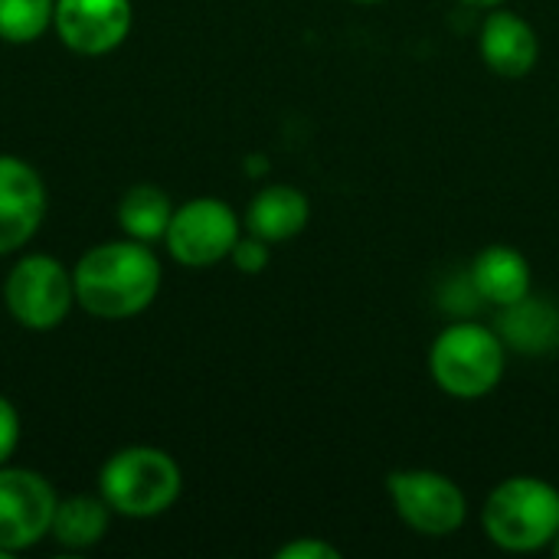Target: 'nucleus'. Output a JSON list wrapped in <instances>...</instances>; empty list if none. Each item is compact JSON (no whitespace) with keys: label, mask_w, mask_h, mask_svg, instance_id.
Returning <instances> with one entry per match:
<instances>
[{"label":"nucleus","mask_w":559,"mask_h":559,"mask_svg":"<svg viewBox=\"0 0 559 559\" xmlns=\"http://www.w3.org/2000/svg\"><path fill=\"white\" fill-rule=\"evenodd\" d=\"M468 278H472L478 298L495 308H508V305L527 298L534 288V272H531L527 255L504 242L481 249L468 269Z\"/></svg>","instance_id":"f8f14e48"},{"label":"nucleus","mask_w":559,"mask_h":559,"mask_svg":"<svg viewBox=\"0 0 559 559\" xmlns=\"http://www.w3.org/2000/svg\"><path fill=\"white\" fill-rule=\"evenodd\" d=\"M350 3H380V0H350Z\"/></svg>","instance_id":"4be33fe9"},{"label":"nucleus","mask_w":559,"mask_h":559,"mask_svg":"<svg viewBox=\"0 0 559 559\" xmlns=\"http://www.w3.org/2000/svg\"><path fill=\"white\" fill-rule=\"evenodd\" d=\"M229 259H233V265H236L242 275H259V272H265L272 252H269V242H265V239L246 233V236H239V242L233 246Z\"/></svg>","instance_id":"a211bd4d"},{"label":"nucleus","mask_w":559,"mask_h":559,"mask_svg":"<svg viewBox=\"0 0 559 559\" xmlns=\"http://www.w3.org/2000/svg\"><path fill=\"white\" fill-rule=\"evenodd\" d=\"M180 465L154 445H131L115 452L98 472V491L115 514L157 518L180 498Z\"/></svg>","instance_id":"20e7f679"},{"label":"nucleus","mask_w":559,"mask_h":559,"mask_svg":"<svg viewBox=\"0 0 559 559\" xmlns=\"http://www.w3.org/2000/svg\"><path fill=\"white\" fill-rule=\"evenodd\" d=\"M174 206L167 200V193L154 183H138L131 190H124L121 203H118V226L128 233V239L138 242H154L167 236Z\"/></svg>","instance_id":"dca6fc26"},{"label":"nucleus","mask_w":559,"mask_h":559,"mask_svg":"<svg viewBox=\"0 0 559 559\" xmlns=\"http://www.w3.org/2000/svg\"><path fill=\"white\" fill-rule=\"evenodd\" d=\"M3 301L16 324L29 331H52L75 305L72 272L52 255H23L3 282Z\"/></svg>","instance_id":"39448f33"},{"label":"nucleus","mask_w":559,"mask_h":559,"mask_svg":"<svg viewBox=\"0 0 559 559\" xmlns=\"http://www.w3.org/2000/svg\"><path fill=\"white\" fill-rule=\"evenodd\" d=\"M498 334L508 350L544 357L559 347V308L547 298H521L508 308H501Z\"/></svg>","instance_id":"ddd939ff"},{"label":"nucleus","mask_w":559,"mask_h":559,"mask_svg":"<svg viewBox=\"0 0 559 559\" xmlns=\"http://www.w3.org/2000/svg\"><path fill=\"white\" fill-rule=\"evenodd\" d=\"M56 504L59 498L39 472L0 465V559L39 544L52 527Z\"/></svg>","instance_id":"6e6552de"},{"label":"nucleus","mask_w":559,"mask_h":559,"mask_svg":"<svg viewBox=\"0 0 559 559\" xmlns=\"http://www.w3.org/2000/svg\"><path fill=\"white\" fill-rule=\"evenodd\" d=\"M462 3H468V7H481V10H495V7H501L504 0H462Z\"/></svg>","instance_id":"412c9836"},{"label":"nucleus","mask_w":559,"mask_h":559,"mask_svg":"<svg viewBox=\"0 0 559 559\" xmlns=\"http://www.w3.org/2000/svg\"><path fill=\"white\" fill-rule=\"evenodd\" d=\"M56 0H0V39L33 43L52 26Z\"/></svg>","instance_id":"f3484780"},{"label":"nucleus","mask_w":559,"mask_h":559,"mask_svg":"<svg viewBox=\"0 0 559 559\" xmlns=\"http://www.w3.org/2000/svg\"><path fill=\"white\" fill-rule=\"evenodd\" d=\"M75 305L92 318L124 321L147 311L160 292V262L147 242L115 239L92 246L72 272Z\"/></svg>","instance_id":"f257e3e1"},{"label":"nucleus","mask_w":559,"mask_h":559,"mask_svg":"<svg viewBox=\"0 0 559 559\" xmlns=\"http://www.w3.org/2000/svg\"><path fill=\"white\" fill-rule=\"evenodd\" d=\"M311 219L308 197L292 183H272L255 193L246 213V233L265 239L269 246L295 239Z\"/></svg>","instance_id":"4468645a"},{"label":"nucleus","mask_w":559,"mask_h":559,"mask_svg":"<svg viewBox=\"0 0 559 559\" xmlns=\"http://www.w3.org/2000/svg\"><path fill=\"white\" fill-rule=\"evenodd\" d=\"M275 557L278 559H341V550H337V547H331L328 540L301 537V540L285 544Z\"/></svg>","instance_id":"aec40b11"},{"label":"nucleus","mask_w":559,"mask_h":559,"mask_svg":"<svg viewBox=\"0 0 559 559\" xmlns=\"http://www.w3.org/2000/svg\"><path fill=\"white\" fill-rule=\"evenodd\" d=\"M134 23L131 0H56L52 26L79 56H105L118 49Z\"/></svg>","instance_id":"1a4fd4ad"},{"label":"nucleus","mask_w":559,"mask_h":559,"mask_svg":"<svg viewBox=\"0 0 559 559\" xmlns=\"http://www.w3.org/2000/svg\"><path fill=\"white\" fill-rule=\"evenodd\" d=\"M386 495L396 518L423 537H452L465 527V491L442 472L403 468L386 478Z\"/></svg>","instance_id":"423d86ee"},{"label":"nucleus","mask_w":559,"mask_h":559,"mask_svg":"<svg viewBox=\"0 0 559 559\" xmlns=\"http://www.w3.org/2000/svg\"><path fill=\"white\" fill-rule=\"evenodd\" d=\"M46 216V187L39 174L13 157L0 154V255L23 249Z\"/></svg>","instance_id":"9d476101"},{"label":"nucleus","mask_w":559,"mask_h":559,"mask_svg":"<svg viewBox=\"0 0 559 559\" xmlns=\"http://www.w3.org/2000/svg\"><path fill=\"white\" fill-rule=\"evenodd\" d=\"M108 514H111V508L105 504V498L75 495V498H66L56 504L49 534L69 550L95 547L108 531Z\"/></svg>","instance_id":"2eb2a0df"},{"label":"nucleus","mask_w":559,"mask_h":559,"mask_svg":"<svg viewBox=\"0 0 559 559\" xmlns=\"http://www.w3.org/2000/svg\"><path fill=\"white\" fill-rule=\"evenodd\" d=\"M554 554L559 557V534H557V540H554Z\"/></svg>","instance_id":"5701e85b"},{"label":"nucleus","mask_w":559,"mask_h":559,"mask_svg":"<svg viewBox=\"0 0 559 559\" xmlns=\"http://www.w3.org/2000/svg\"><path fill=\"white\" fill-rule=\"evenodd\" d=\"M20 445V416L7 396H0V465L10 462V455Z\"/></svg>","instance_id":"6ab92c4d"},{"label":"nucleus","mask_w":559,"mask_h":559,"mask_svg":"<svg viewBox=\"0 0 559 559\" xmlns=\"http://www.w3.org/2000/svg\"><path fill=\"white\" fill-rule=\"evenodd\" d=\"M485 534L508 554L554 547L559 534V491L534 475L504 478L481 508Z\"/></svg>","instance_id":"f03ea898"},{"label":"nucleus","mask_w":559,"mask_h":559,"mask_svg":"<svg viewBox=\"0 0 559 559\" xmlns=\"http://www.w3.org/2000/svg\"><path fill=\"white\" fill-rule=\"evenodd\" d=\"M239 236H242V223L229 203L216 197H197L180 210H174L164 242L174 262L187 269H210L229 259Z\"/></svg>","instance_id":"0eeeda50"},{"label":"nucleus","mask_w":559,"mask_h":559,"mask_svg":"<svg viewBox=\"0 0 559 559\" xmlns=\"http://www.w3.org/2000/svg\"><path fill=\"white\" fill-rule=\"evenodd\" d=\"M508 367V347L498 331L472 321H455L429 347V373L436 386L455 400L488 396Z\"/></svg>","instance_id":"7ed1b4c3"},{"label":"nucleus","mask_w":559,"mask_h":559,"mask_svg":"<svg viewBox=\"0 0 559 559\" xmlns=\"http://www.w3.org/2000/svg\"><path fill=\"white\" fill-rule=\"evenodd\" d=\"M478 49H481L485 66L495 75L524 79L534 72V66L540 59V36L521 13L495 7L481 23Z\"/></svg>","instance_id":"9b49d317"}]
</instances>
